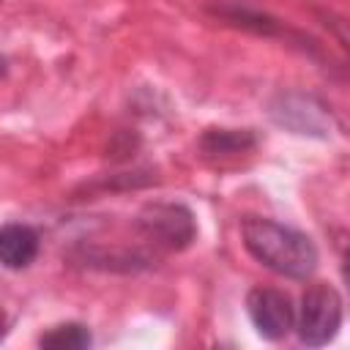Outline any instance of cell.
I'll return each mask as SVG.
<instances>
[{
    "instance_id": "obj_2",
    "label": "cell",
    "mask_w": 350,
    "mask_h": 350,
    "mask_svg": "<svg viewBox=\"0 0 350 350\" xmlns=\"http://www.w3.org/2000/svg\"><path fill=\"white\" fill-rule=\"evenodd\" d=\"M342 295L323 282H314L304 290L301 295V306L295 312V331L298 339L306 347H323L328 345L339 328H342Z\"/></svg>"
},
{
    "instance_id": "obj_7",
    "label": "cell",
    "mask_w": 350,
    "mask_h": 350,
    "mask_svg": "<svg viewBox=\"0 0 350 350\" xmlns=\"http://www.w3.org/2000/svg\"><path fill=\"white\" fill-rule=\"evenodd\" d=\"M257 139L252 131H238V129H208L200 137V150L205 159H227L238 156L246 150H254Z\"/></svg>"
},
{
    "instance_id": "obj_9",
    "label": "cell",
    "mask_w": 350,
    "mask_h": 350,
    "mask_svg": "<svg viewBox=\"0 0 350 350\" xmlns=\"http://www.w3.org/2000/svg\"><path fill=\"white\" fill-rule=\"evenodd\" d=\"M339 257H342V276H345V282H347V287H350V235L342 238V243H339Z\"/></svg>"
},
{
    "instance_id": "obj_1",
    "label": "cell",
    "mask_w": 350,
    "mask_h": 350,
    "mask_svg": "<svg viewBox=\"0 0 350 350\" xmlns=\"http://www.w3.org/2000/svg\"><path fill=\"white\" fill-rule=\"evenodd\" d=\"M241 238L243 249L268 271L287 276V279H309L317 271L320 254L314 241L282 221H273L268 216L246 213L241 219Z\"/></svg>"
},
{
    "instance_id": "obj_5",
    "label": "cell",
    "mask_w": 350,
    "mask_h": 350,
    "mask_svg": "<svg viewBox=\"0 0 350 350\" xmlns=\"http://www.w3.org/2000/svg\"><path fill=\"white\" fill-rule=\"evenodd\" d=\"M271 118L295 134L325 137L331 129V115L325 104L304 93H279L276 101L271 104Z\"/></svg>"
},
{
    "instance_id": "obj_4",
    "label": "cell",
    "mask_w": 350,
    "mask_h": 350,
    "mask_svg": "<svg viewBox=\"0 0 350 350\" xmlns=\"http://www.w3.org/2000/svg\"><path fill=\"white\" fill-rule=\"evenodd\" d=\"M295 312L290 295L276 287H252L246 293V314L254 331L268 342H279L295 328Z\"/></svg>"
},
{
    "instance_id": "obj_8",
    "label": "cell",
    "mask_w": 350,
    "mask_h": 350,
    "mask_svg": "<svg viewBox=\"0 0 350 350\" xmlns=\"http://www.w3.org/2000/svg\"><path fill=\"white\" fill-rule=\"evenodd\" d=\"M38 345L52 347V350H85L93 345V334L82 323H60V325L49 328L46 334H41Z\"/></svg>"
},
{
    "instance_id": "obj_6",
    "label": "cell",
    "mask_w": 350,
    "mask_h": 350,
    "mask_svg": "<svg viewBox=\"0 0 350 350\" xmlns=\"http://www.w3.org/2000/svg\"><path fill=\"white\" fill-rule=\"evenodd\" d=\"M38 232L27 224H5L0 230V262L8 271L27 268L38 254Z\"/></svg>"
},
{
    "instance_id": "obj_3",
    "label": "cell",
    "mask_w": 350,
    "mask_h": 350,
    "mask_svg": "<svg viewBox=\"0 0 350 350\" xmlns=\"http://www.w3.org/2000/svg\"><path fill=\"white\" fill-rule=\"evenodd\" d=\"M134 227L148 243L164 252H180L197 238L194 213L180 202H148L137 213Z\"/></svg>"
}]
</instances>
